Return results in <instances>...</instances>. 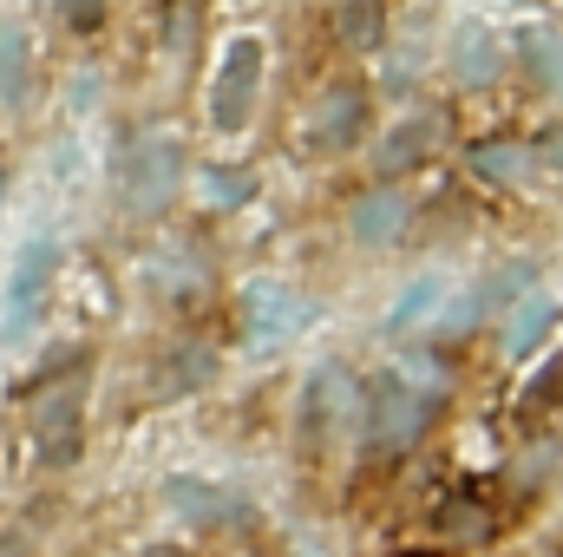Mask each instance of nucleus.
<instances>
[{"label": "nucleus", "instance_id": "nucleus-21", "mask_svg": "<svg viewBox=\"0 0 563 557\" xmlns=\"http://www.w3.org/2000/svg\"><path fill=\"white\" fill-rule=\"evenodd\" d=\"M59 13H66L73 33H92V26L106 20V0H59Z\"/></svg>", "mask_w": 563, "mask_h": 557}, {"label": "nucleus", "instance_id": "nucleus-11", "mask_svg": "<svg viewBox=\"0 0 563 557\" xmlns=\"http://www.w3.org/2000/svg\"><path fill=\"white\" fill-rule=\"evenodd\" d=\"M341 401H347V374L341 368H314V381L301 394V433H308V446H321L328 419H341Z\"/></svg>", "mask_w": 563, "mask_h": 557}, {"label": "nucleus", "instance_id": "nucleus-7", "mask_svg": "<svg viewBox=\"0 0 563 557\" xmlns=\"http://www.w3.org/2000/svg\"><path fill=\"white\" fill-rule=\"evenodd\" d=\"M164 499H170V512H177L184 525H210V532H223V525H250L243 499L223 492V485H210V479H170Z\"/></svg>", "mask_w": 563, "mask_h": 557}, {"label": "nucleus", "instance_id": "nucleus-3", "mask_svg": "<svg viewBox=\"0 0 563 557\" xmlns=\"http://www.w3.org/2000/svg\"><path fill=\"white\" fill-rule=\"evenodd\" d=\"M426 419H432V394H420L407 374H380L374 381V401H367V446L374 452L400 459L426 433Z\"/></svg>", "mask_w": 563, "mask_h": 557}, {"label": "nucleus", "instance_id": "nucleus-16", "mask_svg": "<svg viewBox=\"0 0 563 557\" xmlns=\"http://www.w3.org/2000/svg\"><path fill=\"white\" fill-rule=\"evenodd\" d=\"M439 302H445V282H439V276H420L407 295H400V302H394V308H387V335H413V328H420Z\"/></svg>", "mask_w": 563, "mask_h": 557}, {"label": "nucleus", "instance_id": "nucleus-12", "mask_svg": "<svg viewBox=\"0 0 563 557\" xmlns=\"http://www.w3.org/2000/svg\"><path fill=\"white\" fill-rule=\"evenodd\" d=\"M432 144H439V119H432V112H413V119H400V125L380 139V157H374V164H380V171H407V164H420Z\"/></svg>", "mask_w": 563, "mask_h": 557}, {"label": "nucleus", "instance_id": "nucleus-6", "mask_svg": "<svg viewBox=\"0 0 563 557\" xmlns=\"http://www.w3.org/2000/svg\"><path fill=\"white\" fill-rule=\"evenodd\" d=\"M243 321H250V341L256 348H276L295 328H308V302L295 288H282V282H250L243 288Z\"/></svg>", "mask_w": 563, "mask_h": 557}, {"label": "nucleus", "instance_id": "nucleus-18", "mask_svg": "<svg viewBox=\"0 0 563 557\" xmlns=\"http://www.w3.org/2000/svg\"><path fill=\"white\" fill-rule=\"evenodd\" d=\"M20 92H26V33L0 26V99L20 106Z\"/></svg>", "mask_w": 563, "mask_h": 557}, {"label": "nucleus", "instance_id": "nucleus-14", "mask_svg": "<svg viewBox=\"0 0 563 557\" xmlns=\"http://www.w3.org/2000/svg\"><path fill=\"white\" fill-rule=\"evenodd\" d=\"M551 321H558V302H551V295H531V302L511 315V328H505V348L525 361V354H531V348L551 335Z\"/></svg>", "mask_w": 563, "mask_h": 557}, {"label": "nucleus", "instance_id": "nucleus-17", "mask_svg": "<svg viewBox=\"0 0 563 557\" xmlns=\"http://www.w3.org/2000/svg\"><path fill=\"white\" fill-rule=\"evenodd\" d=\"M531 282H538V263H505L498 276L485 282V288H478L472 315H505V308H511V302H518V295H525Z\"/></svg>", "mask_w": 563, "mask_h": 557}, {"label": "nucleus", "instance_id": "nucleus-9", "mask_svg": "<svg viewBox=\"0 0 563 557\" xmlns=\"http://www.w3.org/2000/svg\"><path fill=\"white\" fill-rule=\"evenodd\" d=\"M498 66H505V53H498V40H492V26H459L452 33V73L465 79V86H492L498 79Z\"/></svg>", "mask_w": 563, "mask_h": 557}, {"label": "nucleus", "instance_id": "nucleus-15", "mask_svg": "<svg viewBox=\"0 0 563 557\" xmlns=\"http://www.w3.org/2000/svg\"><path fill=\"white\" fill-rule=\"evenodd\" d=\"M472 171H478V177H492V184H525V177H531V151H525V144H511V139L478 144V151H472Z\"/></svg>", "mask_w": 563, "mask_h": 557}, {"label": "nucleus", "instance_id": "nucleus-8", "mask_svg": "<svg viewBox=\"0 0 563 557\" xmlns=\"http://www.w3.org/2000/svg\"><path fill=\"white\" fill-rule=\"evenodd\" d=\"M400 230H407V197H400V190H367V197L354 204V243L387 250Z\"/></svg>", "mask_w": 563, "mask_h": 557}, {"label": "nucleus", "instance_id": "nucleus-22", "mask_svg": "<svg viewBox=\"0 0 563 557\" xmlns=\"http://www.w3.org/2000/svg\"><path fill=\"white\" fill-rule=\"evenodd\" d=\"M544 151H551V157L563 164V132H551V139H544Z\"/></svg>", "mask_w": 563, "mask_h": 557}, {"label": "nucleus", "instance_id": "nucleus-5", "mask_svg": "<svg viewBox=\"0 0 563 557\" xmlns=\"http://www.w3.org/2000/svg\"><path fill=\"white\" fill-rule=\"evenodd\" d=\"M53 276H59V250H53L46 237H33V243L20 250L13 276H7L0 341H20V335H33V321H40V308H46V288H53Z\"/></svg>", "mask_w": 563, "mask_h": 557}, {"label": "nucleus", "instance_id": "nucleus-10", "mask_svg": "<svg viewBox=\"0 0 563 557\" xmlns=\"http://www.w3.org/2000/svg\"><path fill=\"white\" fill-rule=\"evenodd\" d=\"M361 119H367V92L361 86H334L321 99V119H314V144H354L361 139Z\"/></svg>", "mask_w": 563, "mask_h": 557}, {"label": "nucleus", "instance_id": "nucleus-2", "mask_svg": "<svg viewBox=\"0 0 563 557\" xmlns=\"http://www.w3.org/2000/svg\"><path fill=\"white\" fill-rule=\"evenodd\" d=\"M26 433H33V452L40 466H73L79 446H86V394L79 381H46L26 407Z\"/></svg>", "mask_w": 563, "mask_h": 557}, {"label": "nucleus", "instance_id": "nucleus-13", "mask_svg": "<svg viewBox=\"0 0 563 557\" xmlns=\"http://www.w3.org/2000/svg\"><path fill=\"white\" fill-rule=\"evenodd\" d=\"M334 33H341L354 53H374V46L387 40V13H380V0H341Z\"/></svg>", "mask_w": 563, "mask_h": 557}, {"label": "nucleus", "instance_id": "nucleus-20", "mask_svg": "<svg viewBox=\"0 0 563 557\" xmlns=\"http://www.w3.org/2000/svg\"><path fill=\"white\" fill-rule=\"evenodd\" d=\"M250 190H256V177H250V171H203V197H210L217 210H223V204H243Z\"/></svg>", "mask_w": 563, "mask_h": 557}, {"label": "nucleus", "instance_id": "nucleus-4", "mask_svg": "<svg viewBox=\"0 0 563 557\" xmlns=\"http://www.w3.org/2000/svg\"><path fill=\"white\" fill-rule=\"evenodd\" d=\"M256 92H263V40L236 33L217 79H210V125L217 132H243L250 112H256Z\"/></svg>", "mask_w": 563, "mask_h": 557}, {"label": "nucleus", "instance_id": "nucleus-23", "mask_svg": "<svg viewBox=\"0 0 563 557\" xmlns=\"http://www.w3.org/2000/svg\"><path fill=\"white\" fill-rule=\"evenodd\" d=\"M400 557H452V551H400Z\"/></svg>", "mask_w": 563, "mask_h": 557}, {"label": "nucleus", "instance_id": "nucleus-1", "mask_svg": "<svg viewBox=\"0 0 563 557\" xmlns=\"http://www.w3.org/2000/svg\"><path fill=\"white\" fill-rule=\"evenodd\" d=\"M177 177H184V144L177 139L144 132L139 144H125V157H119V204H125V217H157L177 197Z\"/></svg>", "mask_w": 563, "mask_h": 557}, {"label": "nucleus", "instance_id": "nucleus-19", "mask_svg": "<svg viewBox=\"0 0 563 557\" xmlns=\"http://www.w3.org/2000/svg\"><path fill=\"white\" fill-rule=\"evenodd\" d=\"M525 59L544 86H563V40L558 33H525Z\"/></svg>", "mask_w": 563, "mask_h": 557}]
</instances>
